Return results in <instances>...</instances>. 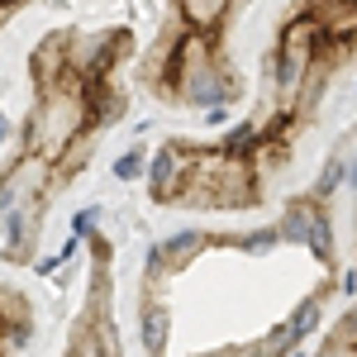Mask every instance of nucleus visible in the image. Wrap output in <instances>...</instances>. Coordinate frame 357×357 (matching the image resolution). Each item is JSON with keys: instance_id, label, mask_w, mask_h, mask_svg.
I'll list each match as a JSON object with an SVG mask.
<instances>
[{"instance_id": "obj_13", "label": "nucleus", "mask_w": 357, "mask_h": 357, "mask_svg": "<svg viewBox=\"0 0 357 357\" xmlns=\"http://www.w3.org/2000/svg\"><path fill=\"white\" fill-rule=\"evenodd\" d=\"M329 291H333V281H324L314 296H305V301L296 305L291 314H286V329H291V338H296L301 348H305V343H310L319 329H324V301H329Z\"/></svg>"}, {"instance_id": "obj_21", "label": "nucleus", "mask_w": 357, "mask_h": 357, "mask_svg": "<svg viewBox=\"0 0 357 357\" xmlns=\"http://www.w3.org/2000/svg\"><path fill=\"white\" fill-rule=\"evenodd\" d=\"M333 291H338L343 301H357V267H338V272H333Z\"/></svg>"}, {"instance_id": "obj_6", "label": "nucleus", "mask_w": 357, "mask_h": 357, "mask_svg": "<svg viewBox=\"0 0 357 357\" xmlns=\"http://www.w3.org/2000/svg\"><path fill=\"white\" fill-rule=\"evenodd\" d=\"M29 77H33V91H53L57 82L72 77V24L67 29H48L33 53H29Z\"/></svg>"}, {"instance_id": "obj_8", "label": "nucleus", "mask_w": 357, "mask_h": 357, "mask_svg": "<svg viewBox=\"0 0 357 357\" xmlns=\"http://www.w3.org/2000/svg\"><path fill=\"white\" fill-rule=\"evenodd\" d=\"M138 343H143V357L172 353V305L158 291H143L138 301Z\"/></svg>"}, {"instance_id": "obj_20", "label": "nucleus", "mask_w": 357, "mask_h": 357, "mask_svg": "<svg viewBox=\"0 0 357 357\" xmlns=\"http://www.w3.org/2000/svg\"><path fill=\"white\" fill-rule=\"evenodd\" d=\"M200 124H205V129H224V124H234V100H224V105H210V110H200Z\"/></svg>"}, {"instance_id": "obj_23", "label": "nucleus", "mask_w": 357, "mask_h": 357, "mask_svg": "<svg viewBox=\"0 0 357 357\" xmlns=\"http://www.w3.org/2000/svg\"><path fill=\"white\" fill-rule=\"evenodd\" d=\"M10 138H15V124H10V119H5V114H0V148H5V143H10Z\"/></svg>"}, {"instance_id": "obj_17", "label": "nucleus", "mask_w": 357, "mask_h": 357, "mask_svg": "<svg viewBox=\"0 0 357 357\" xmlns=\"http://www.w3.org/2000/svg\"><path fill=\"white\" fill-rule=\"evenodd\" d=\"M143 172H148V148H143V143L124 148V153L110 162V176L119 181V186H134V181H143Z\"/></svg>"}, {"instance_id": "obj_2", "label": "nucleus", "mask_w": 357, "mask_h": 357, "mask_svg": "<svg viewBox=\"0 0 357 357\" xmlns=\"http://www.w3.org/2000/svg\"><path fill=\"white\" fill-rule=\"evenodd\" d=\"M129 53H134V33H129V24L72 29V77H82V82L114 77V67L129 62Z\"/></svg>"}, {"instance_id": "obj_15", "label": "nucleus", "mask_w": 357, "mask_h": 357, "mask_svg": "<svg viewBox=\"0 0 357 357\" xmlns=\"http://www.w3.org/2000/svg\"><path fill=\"white\" fill-rule=\"evenodd\" d=\"M229 248L234 252H243V257H267V252H276L281 243V229L272 224H252V229H238V234H229Z\"/></svg>"}, {"instance_id": "obj_9", "label": "nucleus", "mask_w": 357, "mask_h": 357, "mask_svg": "<svg viewBox=\"0 0 357 357\" xmlns=\"http://www.w3.org/2000/svg\"><path fill=\"white\" fill-rule=\"evenodd\" d=\"M172 15L181 29H210L224 33L238 15V0H172Z\"/></svg>"}, {"instance_id": "obj_1", "label": "nucleus", "mask_w": 357, "mask_h": 357, "mask_svg": "<svg viewBox=\"0 0 357 357\" xmlns=\"http://www.w3.org/2000/svg\"><path fill=\"white\" fill-rule=\"evenodd\" d=\"M82 134H96V129H91V105H86V82L82 77H67V82H57L53 91H33V105H29L24 124L15 129L20 148L43 153L48 162H57Z\"/></svg>"}, {"instance_id": "obj_10", "label": "nucleus", "mask_w": 357, "mask_h": 357, "mask_svg": "<svg viewBox=\"0 0 357 357\" xmlns=\"http://www.w3.org/2000/svg\"><path fill=\"white\" fill-rule=\"evenodd\" d=\"M86 105H91V129L96 134H105L110 124L129 119V96H124V86H114V77L86 82Z\"/></svg>"}, {"instance_id": "obj_18", "label": "nucleus", "mask_w": 357, "mask_h": 357, "mask_svg": "<svg viewBox=\"0 0 357 357\" xmlns=\"http://www.w3.org/2000/svg\"><path fill=\"white\" fill-rule=\"evenodd\" d=\"M105 215H110V210H105V205H100V200H91V205H82V210H77V215H72V220H67V234H72V238H91V234H96V229H100V224H105Z\"/></svg>"}, {"instance_id": "obj_14", "label": "nucleus", "mask_w": 357, "mask_h": 357, "mask_svg": "<svg viewBox=\"0 0 357 357\" xmlns=\"http://www.w3.org/2000/svg\"><path fill=\"white\" fill-rule=\"evenodd\" d=\"M215 143H220L229 158H252V153H257V143H262V124H257V114H243V119L224 124Z\"/></svg>"}, {"instance_id": "obj_25", "label": "nucleus", "mask_w": 357, "mask_h": 357, "mask_svg": "<svg viewBox=\"0 0 357 357\" xmlns=\"http://www.w3.org/2000/svg\"><path fill=\"white\" fill-rule=\"evenodd\" d=\"M10 5H20V10H24V5H33V0H10Z\"/></svg>"}, {"instance_id": "obj_16", "label": "nucleus", "mask_w": 357, "mask_h": 357, "mask_svg": "<svg viewBox=\"0 0 357 357\" xmlns=\"http://www.w3.org/2000/svg\"><path fill=\"white\" fill-rule=\"evenodd\" d=\"M348 158H353V153H348L343 143H338L329 158H324L319 176H314V186H310V195H314V200H333V195L348 186Z\"/></svg>"}, {"instance_id": "obj_26", "label": "nucleus", "mask_w": 357, "mask_h": 357, "mask_svg": "<svg viewBox=\"0 0 357 357\" xmlns=\"http://www.w3.org/2000/svg\"><path fill=\"white\" fill-rule=\"evenodd\" d=\"M0 357H10V353H5V348H0Z\"/></svg>"}, {"instance_id": "obj_11", "label": "nucleus", "mask_w": 357, "mask_h": 357, "mask_svg": "<svg viewBox=\"0 0 357 357\" xmlns=\"http://www.w3.org/2000/svg\"><path fill=\"white\" fill-rule=\"evenodd\" d=\"M305 252L324 267V272H338V220H333V200H324L314 210V224L305 234Z\"/></svg>"}, {"instance_id": "obj_7", "label": "nucleus", "mask_w": 357, "mask_h": 357, "mask_svg": "<svg viewBox=\"0 0 357 357\" xmlns=\"http://www.w3.org/2000/svg\"><path fill=\"white\" fill-rule=\"evenodd\" d=\"M43 210H48L43 200H24L0 220L5 262H33V248H38V234H43Z\"/></svg>"}, {"instance_id": "obj_24", "label": "nucleus", "mask_w": 357, "mask_h": 357, "mask_svg": "<svg viewBox=\"0 0 357 357\" xmlns=\"http://www.w3.org/2000/svg\"><path fill=\"white\" fill-rule=\"evenodd\" d=\"M286 357H310V353H305V348H296V353H286Z\"/></svg>"}, {"instance_id": "obj_4", "label": "nucleus", "mask_w": 357, "mask_h": 357, "mask_svg": "<svg viewBox=\"0 0 357 357\" xmlns=\"http://www.w3.org/2000/svg\"><path fill=\"white\" fill-rule=\"evenodd\" d=\"M186 176H191V143H186V138H162V143L148 153V172H143L148 200L176 210V200L186 191Z\"/></svg>"}, {"instance_id": "obj_12", "label": "nucleus", "mask_w": 357, "mask_h": 357, "mask_svg": "<svg viewBox=\"0 0 357 357\" xmlns=\"http://www.w3.org/2000/svg\"><path fill=\"white\" fill-rule=\"evenodd\" d=\"M324 200H314L310 191L291 195L286 205H281V215H276V229H281V243L286 248H305V234H310V224H314V210H319Z\"/></svg>"}, {"instance_id": "obj_3", "label": "nucleus", "mask_w": 357, "mask_h": 357, "mask_svg": "<svg viewBox=\"0 0 357 357\" xmlns=\"http://www.w3.org/2000/svg\"><path fill=\"white\" fill-rule=\"evenodd\" d=\"M210 248H215V229H176L158 243H148V252H143V291H162V281L181 276Z\"/></svg>"}, {"instance_id": "obj_5", "label": "nucleus", "mask_w": 357, "mask_h": 357, "mask_svg": "<svg viewBox=\"0 0 357 357\" xmlns=\"http://www.w3.org/2000/svg\"><path fill=\"white\" fill-rule=\"evenodd\" d=\"M296 10L314 15L324 38V62L357 53V0H296Z\"/></svg>"}, {"instance_id": "obj_22", "label": "nucleus", "mask_w": 357, "mask_h": 357, "mask_svg": "<svg viewBox=\"0 0 357 357\" xmlns=\"http://www.w3.org/2000/svg\"><path fill=\"white\" fill-rule=\"evenodd\" d=\"M191 357H243V343H220V348H205V353H191Z\"/></svg>"}, {"instance_id": "obj_19", "label": "nucleus", "mask_w": 357, "mask_h": 357, "mask_svg": "<svg viewBox=\"0 0 357 357\" xmlns=\"http://www.w3.org/2000/svg\"><path fill=\"white\" fill-rule=\"evenodd\" d=\"M86 252H91V262H96V267H114V238L105 234V224L86 238Z\"/></svg>"}]
</instances>
